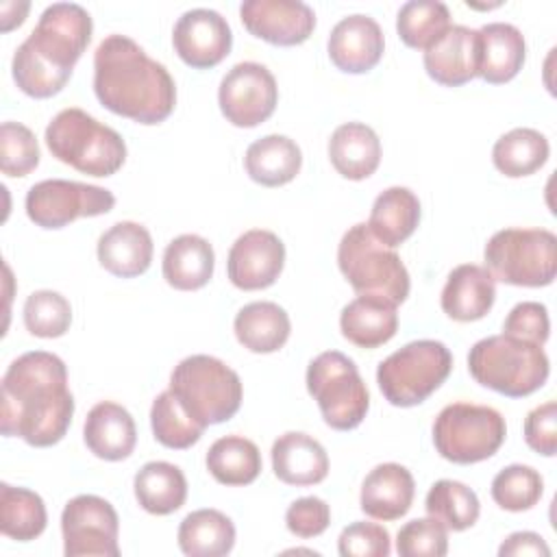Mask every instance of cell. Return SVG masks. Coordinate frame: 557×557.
<instances>
[{
	"instance_id": "6da1fadb",
	"label": "cell",
	"mask_w": 557,
	"mask_h": 557,
	"mask_svg": "<svg viewBox=\"0 0 557 557\" xmlns=\"http://www.w3.org/2000/svg\"><path fill=\"white\" fill-rule=\"evenodd\" d=\"M72 416L74 396L61 357L30 350L7 368L0 413L4 437H22L35 448L54 446L65 437Z\"/></svg>"
},
{
	"instance_id": "7a4b0ae2",
	"label": "cell",
	"mask_w": 557,
	"mask_h": 557,
	"mask_svg": "<svg viewBox=\"0 0 557 557\" xmlns=\"http://www.w3.org/2000/svg\"><path fill=\"white\" fill-rule=\"evenodd\" d=\"M94 94L111 113L146 126L168 120L176 104V85L165 65L126 35H109L98 44Z\"/></svg>"
},
{
	"instance_id": "3957f363",
	"label": "cell",
	"mask_w": 557,
	"mask_h": 557,
	"mask_svg": "<svg viewBox=\"0 0 557 557\" xmlns=\"http://www.w3.org/2000/svg\"><path fill=\"white\" fill-rule=\"evenodd\" d=\"M91 15L74 2H54L44 9L37 26L17 46L11 74L20 91L30 98L59 94L91 39Z\"/></svg>"
},
{
	"instance_id": "277c9868",
	"label": "cell",
	"mask_w": 557,
	"mask_h": 557,
	"mask_svg": "<svg viewBox=\"0 0 557 557\" xmlns=\"http://www.w3.org/2000/svg\"><path fill=\"white\" fill-rule=\"evenodd\" d=\"M46 146L61 163L98 178L115 174L126 161L122 135L76 107L63 109L50 120Z\"/></svg>"
},
{
	"instance_id": "5b68a950",
	"label": "cell",
	"mask_w": 557,
	"mask_h": 557,
	"mask_svg": "<svg viewBox=\"0 0 557 557\" xmlns=\"http://www.w3.org/2000/svg\"><path fill=\"white\" fill-rule=\"evenodd\" d=\"M468 370L479 385L509 398H524L546 383L550 363L542 346L500 333L470 348Z\"/></svg>"
},
{
	"instance_id": "8992f818",
	"label": "cell",
	"mask_w": 557,
	"mask_h": 557,
	"mask_svg": "<svg viewBox=\"0 0 557 557\" xmlns=\"http://www.w3.org/2000/svg\"><path fill=\"white\" fill-rule=\"evenodd\" d=\"M170 392L205 429L231 420L242 405V381L233 368L211 355H191L170 374Z\"/></svg>"
},
{
	"instance_id": "52a82bcc",
	"label": "cell",
	"mask_w": 557,
	"mask_h": 557,
	"mask_svg": "<svg viewBox=\"0 0 557 557\" xmlns=\"http://www.w3.org/2000/svg\"><path fill=\"white\" fill-rule=\"evenodd\" d=\"M337 265L357 294L381 296L394 305L409 296V272L394 248L381 244L366 222L350 226L337 246Z\"/></svg>"
},
{
	"instance_id": "ba28073f",
	"label": "cell",
	"mask_w": 557,
	"mask_h": 557,
	"mask_svg": "<svg viewBox=\"0 0 557 557\" xmlns=\"http://www.w3.org/2000/svg\"><path fill=\"white\" fill-rule=\"evenodd\" d=\"M494 281L518 287H546L557 274V237L548 228H503L483 250Z\"/></svg>"
},
{
	"instance_id": "9c48e42d",
	"label": "cell",
	"mask_w": 557,
	"mask_h": 557,
	"mask_svg": "<svg viewBox=\"0 0 557 557\" xmlns=\"http://www.w3.org/2000/svg\"><path fill=\"white\" fill-rule=\"evenodd\" d=\"M453 355L437 339H416L379 363L376 383L394 407L424 403L450 374Z\"/></svg>"
},
{
	"instance_id": "30bf717a",
	"label": "cell",
	"mask_w": 557,
	"mask_h": 557,
	"mask_svg": "<svg viewBox=\"0 0 557 557\" xmlns=\"http://www.w3.org/2000/svg\"><path fill=\"white\" fill-rule=\"evenodd\" d=\"M505 435V418L487 405L450 403L433 422L435 450L459 466L490 459L503 446Z\"/></svg>"
},
{
	"instance_id": "8fae6325",
	"label": "cell",
	"mask_w": 557,
	"mask_h": 557,
	"mask_svg": "<svg viewBox=\"0 0 557 557\" xmlns=\"http://www.w3.org/2000/svg\"><path fill=\"white\" fill-rule=\"evenodd\" d=\"M307 389L324 422L335 431L357 429L370 407L368 387L350 357L339 350L320 352L307 368Z\"/></svg>"
},
{
	"instance_id": "7c38bea8",
	"label": "cell",
	"mask_w": 557,
	"mask_h": 557,
	"mask_svg": "<svg viewBox=\"0 0 557 557\" xmlns=\"http://www.w3.org/2000/svg\"><path fill=\"white\" fill-rule=\"evenodd\" d=\"M115 196L98 185L65 178H46L26 191V215L41 228H63L78 218L109 213Z\"/></svg>"
},
{
	"instance_id": "4fadbf2b",
	"label": "cell",
	"mask_w": 557,
	"mask_h": 557,
	"mask_svg": "<svg viewBox=\"0 0 557 557\" xmlns=\"http://www.w3.org/2000/svg\"><path fill=\"white\" fill-rule=\"evenodd\" d=\"M65 557H117L120 520L113 505L96 494L67 500L61 513Z\"/></svg>"
},
{
	"instance_id": "5bb4252c",
	"label": "cell",
	"mask_w": 557,
	"mask_h": 557,
	"mask_svg": "<svg viewBox=\"0 0 557 557\" xmlns=\"http://www.w3.org/2000/svg\"><path fill=\"white\" fill-rule=\"evenodd\" d=\"M218 102L222 115L239 128L265 122L278 102V87L272 72L255 61L233 65L220 81Z\"/></svg>"
},
{
	"instance_id": "9a60e30c",
	"label": "cell",
	"mask_w": 557,
	"mask_h": 557,
	"mask_svg": "<svg viewBox=\"0 0 557 557\" xmlns=\"http://www.w3.org/2000/svg\"><path fill=\"white\" fill-rule=\"evenodd\" d=\"M285 265V244L265 228L246 231L228 250L226 272L237 289L255 292L274 285Z\"/></svg>"
},
{
	"instance_id": "2e32d148",
	"label": "cell",
	"mask_w": 557,
	"mask_h": 557,
	"mask_svg": "<svg viewBox=\"0 0 557 557\" xmlns=\"http://www.w3.org/2000/svg\"><path fill=\"white\" fill-rule=\"evenodd\" d=\"M172 44L183 63L194 70H209L231 52L233 33L218 11L189 9L176 20Z\"/></svg>"
},
{
	"instance_id": "e0dca14e",
	"label": "cell",
	"mask_w": 557,
	"mask_h": 557,
	"mask_svg": "<svg viewBox=\"0 0 557 557\" xmlns=\"http://www.w3.org/2000/svg\"><path fill=\"white\" fill-rule=\"evenodd\" d=\"M246 30L272 46H298L315 28V13L300 0H246L239 7Z\"/></svg>"
},
{
	"instance_id": "ac0fdd59",
	"label": "cell",
	"mask_w": 557,
	"mask_h": 557,
	"mask_svg": "<svg viewBox=\"0 0 557 557\" xmlns=\"http://www.w3.org/2000/svg\"><path fill=\"white\" fill-rule=\"evenodd\" d=\"M422 61L435 83L459 87L479 76V33L461 24H450L448 30L424 50Z\"/></svg>"
},
{
	"instance_id": "d6986e66",
	"label": "cell",
	"mask_w": 557,
	"mask_h": 557,
	"mask_svg": "<svg viewBox=\"0 0 557 557\" xmlns=\"http://www.w3.org/2000/svg\"><path fill=\"white\" fill-rule=\"evenodd\" d=\"M385 39L376 20L355 13L342 17L329 35V57L346 74H366L383 57Z\"/></svg>"
},
{
	"instance_id": "ffe728a7",
	"label": "cell",
	"mask_w": 557,
	"mask_h": 557,
	"mask_svg": "<svg viewBox=\"0 0 557 557\" xmlns=\"http://www.w3.org/2000/svg\"><path fill=\"white\" fill-rule=\"evenodd\" d=\"M416 483L411 472L400 463H379L374 466L361 485L359 505L361 511L374 520H398L413 503Z\"/></svg>"
},
{
	"instance_id": "44dd1931",
	"label": "cell",
	"mask_w": 557,
	"mask_h": 557,
	"mask_svg": "<svg viewBox=\"0 0 557 557\" xmlns=\"http://www.w3.org/2000/svg\"><path fill=\"white\" fill-rule=\"evenodd\" d=\"M496 300V281L483 265H457L442 289V311L457 322H474L490 313Z\"/></svg>"
},
{
	"instance_id": "7402d4cb",
	"label": "cell",
	"mask_w": 557,
	"mask_h": 557,
	"mask_svg": "<svg viewBox=\"0 0 557 557\" xmlns=\"http://www.w3.org/2000/svg\"><path fill=\"white\" fill-rule=\"evenodd\" d=\"M152 237L146 226L124 220L107 228L96 246L100 265L120 278L144 274L152 261Z\"/></svg>"
},
{
	"instance_id": "603a6c76",
	"label": "cell",
	"mask_w": 557,
	"mask_h": 557,
	"mask_svg": "<svg viewBox=\"0 0 557 557\" xmlns=\"http://www.w3.org/2000/svg\"><path fill=\"white\" fill-rule=\"evenodd\" d=\"M83 440L98 459L122 461L131 457L137 444L135 420L122 405L102 400L89 409L83 426Z\"/></svg>"
},
{
	"instance_id": "cb8c5ba5",
	"label": "cell",
	"mask_w": 557,
	"mask_h": 557,
	"mask_svg": "<svg viewBox=\"0 0 557 557\" xmlns=\"http://www.w3.org/2000/svg\"><path fill=\"white\" fill-rule=\"evenodd\" d=\"M272 470L287 485H315L329 474V455L315 437L289 431L272 444Z\"/></svg>"
},
{
	"instance_id": "d4e9b609",
	"label": "cell",
	"mask_w": 557,
	"mask_h": 557,
	"mask_svg": "<svg viewBox=\"0 0 557 557\" xmlns=\"http://www.w3.org/2000/svg\"><path fill=\"white\" fill-rule=\"evenodd\" d=\"M394 302L381 296L359 294L339 315L342 335L359 348H379L398 331V313Z\"/></svg>"
},
{
	"instance_id": "484cf974",
	"label": "cell",
	"mask_w": 557,
	"mask_h": 557,
	"mask_svg": "<svg viewBox=\"0 0 557 557\" xmlns=\"http://www.w3.org/2000/svg\"><path fill=\"white\" fill-rule=\"evenodd\" d=\"M215 255L211 244L194 233L174 237L163 252V278L170 287L194 292L205 287L213 276Z\"/></svg>"
},
{
	"instance_id": "4316f807",
	"label": "cell",
	"mask_w": 557,
	"mask_h": 557,
	"mask_svg": "<svg viewBox=\"0 0 557 557\" xmlns=\"http://www.w3.org/2000/svg\"><path fill=\"white\" fill-rule=\"evenodd\" d=\"M479 76L492 85L511 81L524 63L527 44L522 33L507 22H492L479 30Z\"/></svg>"
},
{
	"instance_id": "83f0119b",
	"label": "cell",
	"mask_w": 557,
	"mask_h": 557,
	"mask_svg": "<svg viewBox=\"0 0 557 557\" xmlns=\"http://www.w3.org/2000/svg\"><path fill=\"white\" fill-rule=\"evenodd\" d=\"M329 159L344 178L363 181L381 163V141L368 124L346 122L329 139Z\"/></svg>"
},
{
	"instance_id": "f1b7e54d",
	"label": "cell",
	"mask_w": 557,
	"mask_h": 557,
	"mask_svg": "<svg viewBox=\"0 0 557 557\" xmlns=\"http://www.w3.org/2000/svg\"><path fill=\"white\" fill-rule=\"evenodd\" d=\"M237 342L257 355L276 352L289 339L292 322L283 307L270 300L244 305L233 322Z\"/></svg>"
},
{
	"instance_id": "f546056e",
	"label": "cell",
	"mask_w": 557,
	"mask_h": 557,
	"mask_svg": "<svg viewBox=\"0 0 557 557\" xmlns=\"http://www.w3.org/2000/svg\"><path fill=\"white\" fill-rule=\"evenodd\" d=\"M302 152L287 135H265L255 139L244 157L246 174L263 187H281L296 178Z\"/></svg>"
},
{
	"instance_id": "4dcf8cb0",
	"label": "cell",
	"mask_w": 557,
	"mask_h": 557,
	"mask_svg": "<svg viewBox=\"0 0 557 557\" xmlns=\"http://www.w3.org/2000/svg\"><path fill=\"white\" fill-rule=\"evenodd\" d=\"M418 196L400 185L381 191L372 205L368 228L385 246L396 248L413 235L420 224Z\"/></svg>"
},
{
	"instance_id": "1f68e13d",
	"label": "cell",
	"mask_w": 557,
	"mask_h": 557,
	"mask_svg": "<svg viewBox=\"0 0 557 557\" xmlns=\"http://www.w3.org/2000/svg\"><path fill=\"white\" fill-rule=\"evenodd\" d=\"M133 490L144 511L168 516L185 505L187 479L183 470L170 461H148L135 474Z\"/></svg>"
},
{
	"instance_id": "d6a6232c",
	"label": "cell",
	"mask_w": 557,
	"mask_h": 557,
	"mask_svg": "<svg viewBox=\"0 0 557 557\" xmlns=\"http://www.w3.org/2000/svg\"><path fill=\"white\" fill-rule=\"evenodd\" d=\"M176 537L189 557H222L235 546V524L218 509H196L183 518Z\"/></svg>"
},
{
	"instance_id": "836d02e7",
	"label": "cell",
	"mask_w": 557,
	"mask_h": 557,
	"mask_svg": "<svg viewBox=\"0 0 557 557\" xmlns=\"http://www.w3.org/2000/svg\"><path fill=\"white\" fill-rule=\"evenodd\" d=\"M207 470L222 485H248L261 472V453L248 437L224 435L209 446Z\"/></svg>"
},
{
	"instance_id": "e575fe53",
	"label": "cell",
	"mask_w": 557,
	"mask_h": 557,
	"mask_svg": "<svg viewBox=\"0 0 557 557\" xmlns=\"http://www.w3.org/2000/svg\"><path fill=\"white\" fill-rule=\"evenodd\" d=\"M548 139L535 128H511L500 135L492 148V161L496 170L509 178H522L535 174L548 161Z\"/></svg>"
},
{
	"instance_id": "d590c367",
	"label": "cell",
	"mask_w": 557,
	"mask_h": 557,
	"mask_svg": "<svg viewBox=\"0 0 557 557\" xmlns=\"http://www.w3.org/2000/svg\"><path fill=\"white\" fill-rule=\"evenodd\" d=\"M46 522H48L46 505L37 492L0 483V533L2 535L17 542H30L44 533Z\"/></svg>"
},
{
	"instance_id": "8d00e7d4",
	"label": "cell",
	"mask_w": 557,
	"mask_h": 557,
	"mask_svg": "<svg viewBox=\"0 0 557 557\" xmlns=\"http://www.w3.org/2000/svg\"><path fill=\"white\" fill-rule=\"evenodd\" d=\"M424 509L448 531L470 529L481 513L476 494L468 485L453 479H440L429 487Z\"/></svg>"
},
{
	"instance_id": "74e56055",
	"label": "cell",
	"mask_w": 557,
	"mask_h": 557,
	"mask_svg": "<svg viewBox=\"0 0 557 557\" xmlns=\"http://www.w3.org/2000/svg\"><path fill=\"white\" fill-rule=\"evenodd\" d=\"M450 26V11L440 0L405 2L396 17V30L405 46L426 50Z\"/></svg>"
},
{
	"instance_id": "f35d334b",
	"label": "cell",
	"mask_w": 557,
	"mask_h": 557,
	"mask_svg": "<svg viewBox=\"0 0 557 557\" xmlns=\"http://www.w3.org/2000/svg\"><path fill=\"white\" fill-rule=\"evenodd\" d=\"M150 426H152L154 440L165 448H174V450H185L194 446L205 433V426L198 424L194 418H189V413L181 407V403L170 389L161 392L152 400Z\"/></svg>"
},
{
	"instance_id": "ab89813d",
	"label": "cell",
	"mask_w": 557,
	"mask_h": 557,
	"mask_svg": "<svg viewBox=\"0 0 557 557\" xmlns=\"http://www.w3.org/2000/svg\"><path fill=\"white\" fill-rule=\"evenodd\" d=\"M542 492V474L531 466L511 463L492 479V498L500 509L507 511H527L535 507Z\"/></svg>"
},
{
	"instance_id": "60d3db41",
	"label": "cell",
	"mask_w": 557,
	"mask_h": 557,
	"mask_svg": "<svg viewBox=\"0 0 557 557\" xmlns=\"http://www.w3.org/2000/svg\"><path fill=\"white\" fill-rule=\"evenodd\" d=\"M72 307L65 296L52 289H37L24 302V326L30 335L52 339L67 333Z\"/></svg>"
},
{
	"instance_id": "b9f144b4",
	"label": "cell",
	"mask_w": 557,
	"mask_h": 557,
	"mask_svg": "<svg viewBox=\"0 0 557 557\" xmlns=\"http://www.w3.org/2000/svg\"><path fill=\"white\" fill-rule=\"evenodd\" d=\"M39 165V146L35 133L20 122L0 126V170L7 176H26Z\"/></svg>"
},
{
	"instance_id": "7bdbcfd3",
	"label": "cell",
	"mask_w": 557,
	"mask_h": 557,
	"mask_svg": "<svg viewBox=\"0 0 557 557\" xmlns=\"http://www.w3.org/2000/svg\"><path fill=\"white\" fill-rule=\"evenodd\" d=\"M400 557H444L448 553V529L435 518H416L396 535Z\"/></svg>"
},
{
	"instance_id": "ee69618b",
	"label": "cell",
	"mask_w": 557,
	"mask_h": 557,
	"mask_svg": "<svg viewBox=\"0 0 557 557\" xmlns=\"http://www.w3.org/2000/svg\"><path fill=\"white\" fill-rule=\"evenodd\" d=\"M342 557H387L392 553L389 531L376 522H352L337 540Z\"/></svg>"
},
{
	"instance_id": "f6af8a7d",
	"label": "cell",
	"mask_w": 557,
	"mask_h": 557,
	"mask_svg": "<svg viewBox=\"0 0 557 557\" xmlns=\"http://www.w3.org/2000/svg\"><path fill=\"white\" fill-rule=\"evenodd\" d=\"M503 335H509L535 346H544L550 335L548 309L535 300L518 302L503 322Z\"/></svg>"
},
{
	"instance_id": "bcb514c9",
	"label": "cell",
	"mask_w": 557,
	"mask_h": 557,
	"mask_svg": "<svg viewBox=\"0 0 557 557\" xmlns=\"http://www.w3.org/2000/svg\"><path fill=\"white\" fill-rule=\"evenodd\" d=\"M285 524L296 537H318L331 524V507L318 496H302L287 507Z\"/></svg>"
},
{
	"instance_id": "7dc6e473",
	"label": "cell",
	"mask_w": 557,
	"mask_h": 557,
	"mask_svg": "<svg viewBox=\"0 0 557 557\" xmlns=\"http://www.w3.org/2000/svg\"><path fill=\"white\" fill-rule=\"evenodd\" d=\"M524 442L531 450L553 457L557 453V405L546 400L524 418Z\"/></svg>"
},
{
	"instance_id": "c3c4849f",
	"label": "cell",
	"mask_w": 557,
	"mask_h": 557,
	"mask_svg": "<svg viewBox=\"0 0 557 557\" xmlns=\"http://www.w3.org/2000/svg\"><path fill=\"white\" fill-rule=\"evenodd\" d=\"M500 557H524V555H535V557H548L550 548L544 542L542 535L533 533V531H516L511 533L498 548Z\"/></svg>"
},
{
	"instance_id": "681fc988",
	"label": "cell",
	"mask_w": 557,
	"mask_h": 557,
	"mask_svg": "<svg viewBox=\"0 0 557 557\" xmlns=\"http://www.w3.org/2000/svg\"><path fill=\"white\" fill-rule=\"evenodd\" d=\"M30 4L28 2H2L0 11H2V30L9 33L11 28L20 26L26 20Z\"/></svg>"
}]
</instances>
